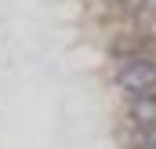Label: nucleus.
<instances>
[{
	"mask_svg": "<svg viewBox=\"0 0 156 149\" xmlns=\"http://www.w3.org/2000/svg\"><path fill=\"white\" fill-rule=\"evenodd\" d=\"M116 84L127 91V95H142V91H156V62L149 58H134L120 69Z\"/></svg>",
	"mask_w": 156,
	"mask_h": 149,
	"instance_id": "1",
	"label": "nucleus"
},
{
	"mask_svg": "<svg viewBox=\"0 0 156 149\" xmlns=\"http://www.w3.org/2000/svg\"><path fill=\"white\" fill-rule=\"evenodd\" d=\"M131 120H134L138 127H149V124H156V95H153V91L131 95Z\"/></svg>",
	"mask_w": 156,
	"mask_h": 149,
	"instance_id": "2",
	"label": "nucleus"
},
{
	"mask_svg": "<svg viewBox=\"0 0 156 149\" xmlns=\"http://www.w3.org/2000/svg\"><path fill=\"white\" fill-rule=\"evenodd\" d=\"M138 146H142V149H156V124L138 127Z\"/></svg>",
	"mask_w": 156,
	"mask_h": 149,
	"instance_id": "3",
	"label": "nucleus"
},
{
	"mask_svg": "<svg viewBox=\"0 0 156 149\" xmlns=\"http://www.w3.org/2000/svg\"><path fill=\"white\" fill-rule=\"evenodd\" d=\"M120 4H123V7H127V11H131V15H134V11H142V7H145V0H120Z\"/></svg>",
	"mask_w": 156,
	"mask_h": 149,
	"instance_id": "4",
	"label": "nucleus"
}]
</instances>
